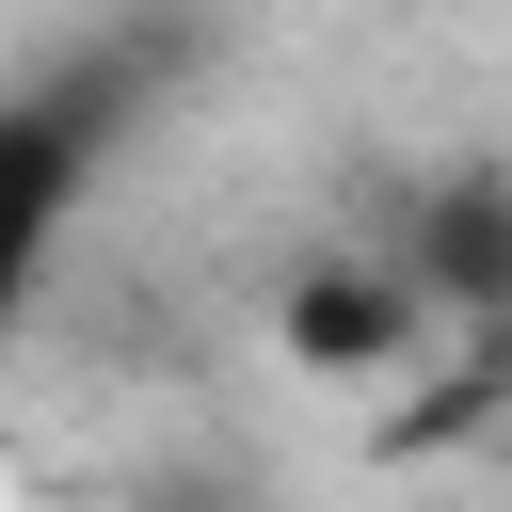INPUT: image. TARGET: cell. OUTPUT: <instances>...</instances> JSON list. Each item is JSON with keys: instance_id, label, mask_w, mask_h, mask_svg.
Masks as SVG:
<instances>
[{"instance_id": "cell-1", "label": "cell", "mask_w": 512, "mask_h": 512, "mask_svg": "<svg viewBox=\"0 0 512 512\" xmlns=\"http://www.w3.org/2000/svg\"><path fill=\"white\" fill-rule=\"evenodd\" d=\"M80 176H96V128H80V96H0V336H16L32 272H48V240H64Z\"/></svg>"}, {"instance_id": "cell-2", "label": "cell", "mask_w": 512, "mask_h": 512, "mask_svg": "<svg viewBox=\"0 0 512 512\" xmlns=\"http://www.w3.org/2000/svg\"><path fill=\"white\" fill-rule=\"evenodd\" d=\"M400 336V288H320L304 304V352H384Z\"/></svg>"}]
</instances>
